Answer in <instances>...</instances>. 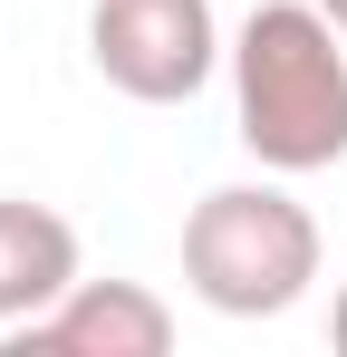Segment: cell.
Here are the masks:
<instances>
[{"label":"cell","mask_w":347,"mask_h":357,"mask_svg":"<svg viewBox=\"0 0 347 357\" xmlns=\"http://www.w3.org/2000/svg\"><path fill=\"white\" fill-rule=\"evenodd\" d=\"M347 29L318 0H261L231 39V126L270 174L347 165Z\"/></svg>","instance_id":"6da1fadb"},{"label":"cell","mask_w":347,"mask_h":357,"mask_svg":"<svg viewBox=\"0 0 347 357\" xmlns=\"http://www.w3.org/2000/svg\"><path fill=\"white\" fill-rule=\"evenodd\" d=\"M183 280L222 319H280L318 280V222L280 183H213L183 213Z\"/></svg>","instance_id":"7a4b0ae2"},{"label":"cell","mask_w":347,"mask_h":357,"mask_svg":"<svg viewBox=\"0 0 347 357\" xmlns=\"http://www.w3.org/2000/svg\"><path fill=\"white\" fill-rule=\"evenodd\" d=\"M87 59L116 97L135 107H183L213 87V68L231 59L213 29V0H97L87 10Z\"/></svg>","instance_id":"3957f363"},{"label":"cell","mask_w":347,"mask_h":357,"mask_svg":"<svg viewBox=\"0 0 347 357\" xmlns=\"http://www.w3.org/2000/svg\"><path fill=\"white\" fill-rule=\"evenodd\" d=\"M164 348H174V309L145 280H77L58 309L0 338V357H164Z\"/></svg>","instance_id":"277c9868"},{"label":"cell","mask_w":347,"mask_h":357,"mask_svg":"<svg viewBox=\"0 0 347 357\" xmlns=\"http://www.w3.org/2000/svg\"><path fill=\"white\" fill-rule=\"evenodd\" d=\"M77 280H87V271H77V232H68V213L0 193V338L29 328L39 309H58Z\"/></svg>","instance_id":"5b68a950"},{"label":"cell","mask_w":347,"mask_h":357,"mask_svg":"<svg viewBox=\"0 0 347 357\" xmlns=\"http://www.w3.org/2000/svg\"><path fill=\"white\" fill-rule=\"evenodd\" d=\"M328 338H338V348H347V290H338V309H328Z\"/></svg>","instance_id":"8992f818"},{"label":"cell","mask_w":347,"mask_h":357,"mask_svg":"<svg viewBox=\"0 0 347 357\" xmlns=\"http://www.w3.org/2000/svg\"><path fill=\"white\" fill-rule=\"evenodd\" d=\"M318 10H328V20H338V29H347V0H318Z\"/></svg>","instance_id":"52a82bcc"}]
</instances>
